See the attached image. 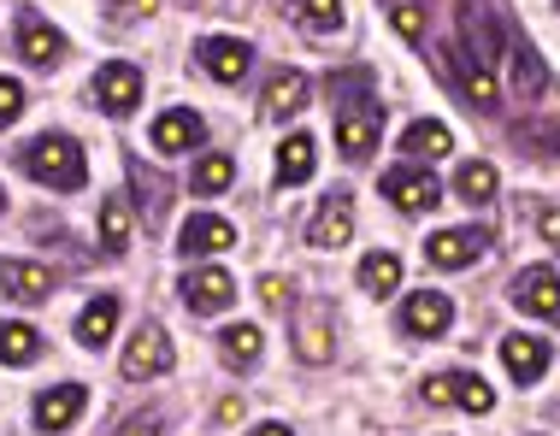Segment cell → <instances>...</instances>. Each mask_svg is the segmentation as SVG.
I'll use <instances>...</instances> for the list:
<instances>
[{
	"mask_svg": "<svg viewBox=\"0 0 560 436\" xmlns=\"http://www.w3.org/2000/svg\"><path fill=\"white\" fill-rule=\"evenodd\" d=\"M24 172L36 177V184L71 195V189H83L89 165H83V148L71 142V137H36V142L24 148Z\"/></svg>",
	"mask_w": 560,
	"mask_h": 436,
	"instance_id": "1",
	"label": "cell"
},
{
	"mask_svg": "<svg viewBox=\"0 0 560 436\" xmlns=\"http://www.w3.org/2000/svg\"><path fill=\"white\" fill-rule=\"evenodd\" d=\"M454 19H460V48L472 54L478 66H490V59L508 48V36H502V24H495L490 0H454Z\"/></svg>",
	"mask_w": 560,
	"mask_h": 436,
	"instance_id": "2",
	"label": "cell"
},
{
	"mask_svg": "<svg viewBox=\"0 0 560 436\" xmlns=\"http://www.w3.org/2000/svg\"><path fill=\"white\" fill-rule=\"evenodd\" d=\"M377 130H384V113H377V101H348L337 113V142H342V160H372L377 148Z\"/></svg>",
	"mask_w": 560,
	"mask_h": 436,
	"instance_id": "3",
	"label": "cell"
},
{
	"mask_svg": "<svg viewBox=\"0 0 560 436\" xmlns=\"http://www.w3.org/2000/svg\"><path fill=\"white\" fill-rule=\"evenodd\" d=\"M172 337H165L160 325H142L130 337V349H125V378L130 384H142V378H165V372H172Z\"/></svg>",
	"mask_w": 560,
	"mask_h": 436,
	"instance_id": "4",
	"label": "cell"
},
{
	"mask_svg": "<svg viewBox=\"0 0 560 436\" xmlns=\"http://www.w3.org/2000/svg\"><path fill=\"white\" fill-rule=\"evenodd\" d=\"M384 195L401 213H431V207L443 201V184H436L431 172H419V165H396V172H384Z\"/></svg>",
	"mask_w": 560,
	"mask_h": 436,
	"instance_id": "5",
	"label": "cell"
},
{
	"mask_svg": "<svg viewBox=\"0 0 560 436\" xmlns=\"http://www.w3.org/2000/svg\"><path fill=\"white\" fill-rule=\"evenodd\" d=\"M0 290H7V301H19V307H42L59 283L48 266H36V260H7L0 254Z\"/></svg>",
	"mask_w": 560,
	"mask_h": 436,
	"instance_id": "6",
	"label": "cell"
},
{
	"mask_svg": "<svg viewBox=\"0 0 560 436\" xmlns=\"http://www.w3.org/2000/svg\"><path fill=\"white\" fill-rule=\"evenodd\" d=\"M95 101L107 107L113 118H130L136 101H142V71L125 66V59H113V66L95 71Z\"/></svg>",
	"mask_w": 560,
	"mask_h": 436,
	"instance_id": "7",
	"label": "cell"
},
{
	"mask_svg": "<svg viewBox=\"0 0 560 436\" xmlns=\"http://www.w3.org/2000/svg\"><path fill=\"white\" fill-rule=\"evenodd\" d=\"M348 236H354V195L337 189V195L319 201V213H313V224H307V243L313 248H342Z\"/></svg>",
	"mask_w": 560,
	"mask_h": 436,
	"instance_id": "8",
	"label": "cell"
},
{
	"mask_svg": "<svg viewBox=\"0 0 560 436\" xmlns=\"http://www.w3.org/2000/svg\"><path fill=\"white\" fill-rule=\"evenodd\" d=\"M83 408H89V389L83 384H54V389H42L36 396V431H71L83 419Z\"/></svg>",
	"mask_w": 560,
	"mask_h": 436,
	"instance_id": "9",
	"label": "cell"
},
{
	"mask_svg": "<svg viewBox=\"0 0 560 436\" xmlns=\"http://www.w3.org/2000/svg\"><path fill=\"white\" fill-rule=\"evenodd\" d=\"M236 243V224L231 219H219V213H195L184 224V236H177V254L184 260H207V254H224Z\"/></svg>",
	"mask_w": 560,
	"mask_h": 436,
	"instance_id": "10",
	"label": "cell"
},
{
	"mask_svg": "<svg viewBox=\"0 0 560 436\" xmlns=\"http://www.w3.org/2000/svg\"><path fill=\"white\" fill-rule=\"evenodd\" d=\"M184 301H189V313H224L236 301V278L219 272V266H195L184 278Z\"/></svg>",
	"mask_w": 560,
	"mask_h": 436,
	"instance_id": "11",
	"label": "cell"
},
{
	"mask_svg": "<svg viewBox=\"0 0 560 436\" xmlns=\"http://www.w3.org/2000/svg\"><path fill=\"white\" fill-rule=\"evenodd\" d=\"M313 101V83L301 78V71H278V78L266 83V101H260V118L266 125H290V118Z\"/></svg>",
	"mask_w": 560,
	"mask_h": 436,
	"instance_id": "12",
	"label": "cell"
},
{
	"mask_svg": "<svg viewBox=\"0 0 560 436\" xmlns=\"http://www.w3.org/2000/svg\"><path fill=\"white\" fill-rule=\"evenodd\" d=\"M19 54H24V66L54 71L59 59H66V36H59L54 24H42L36 12H24V19H19Z\"/></svg>",
	"mask_w": 560,
	"mask_h": 436,
	"instance_id": "13",
	"label": "cell"
},
{
	"mask_svg": "<svg viewBox=\"0 0 560 436\" xmlns=\"http://www.w3.org/2000/svg\"><path fill=\"white\" fill-rule=\"evenodd\" d=\"M195 54H201V66L213 71L219 83H242V78H248V66H254V48L242 36H207Z\"/></svg>",
	"mask_w": 560,
	"mask_h": 436,
	"instance_id": "14",
	"label": "cell"
},
{
	"mask_svg": "<svg viewBox=\"0 0 560 436\" xmlns=\"http://www.w3.org/2000/svg\"><path fill=\"white\" fill-rule=\"evenodd\" d=\"M483 248H490V236H483V231H466V224H460V231H436V236H425V260L443 266V272H454V266H472Z\"/></svg>",
	"mask_w": 560,
	"mask_h": 436,
	"instance_id": "15",
	"label": "cell"
},
{
	"mask_svg": "<svg viewBox=\"0 0 560 436\" xmlns=\"http://www.w3.org/2000/svg\"><path fill=\"white\" fill-rule=\"evenodd\" d=\"M448 325H454L448 295H436V290L407 295V307H401V330H407V337H443Z\"/></svg>",
	"mask_w": 560,
	"mask_h": 436,
	"instance_id": "16",
	"label": "cell"
},
{
	"mask_svg": "<svg viewBox=\"0 0 560 436\" xmlns=\"http://www.w3.org/2000/svg\"><path fill=\"white\" fill-rule=\"evenodd\" d=\"M513 301H520L525 313H537V319H549V313H560V278L549 266H525V272L513 278Z\"/></svg>",
	"mask_w": 560,
	"mask_h": 436,
	"instance_id": "17",
	"label": "cell"
},
{
	"mask_svg": "<svg viewBox=\"0 0 560 436\" xmlns=\"http://www.w3.org/2000/svg\"><path fill=\"white\" fill-rule=\"evenodd\" d=\"M201 137H207V125L189 107H172V113L154 118V148H160V154H189Z\"/></svg>",
	"mask_w": 560,
	"mask_h": 436,
	"instance_id": "18",
	"label": "cell"
},
{
	"mask_svg": "<svg viewBox=\"0 0 560 436\" xmlns=\"http://www.w3.org/2000/svg\"><path fill=\"white\" fill-rule=\"evenodd\" d=\"M313 165H319V142H313L307 130H295V137L278 148V184H283V189L307 184V177H313Z\"/></svg>",
	"mask_w": 560,
	"mask_h": 436,
	"instance_id": "19",
	"label": "cell"
},
{
	"mask_svg": "<svg viewBox=\"0 0 560 436\" xmlns=\"http://www.w3.org/2000/svg\"><path fill=\"white\" fill-rule=\"evenodd\" d=\"M502 360H508V372L520 384H537L542 372H549V342H537V337H508L502 342Z\"/></svg>",
	"mask_w": 560,
	"mask_h": 436,
	"instance_id": "20",
	"label": "cell"
},
{
	"mask_svg": "<svg viewBox=\"0 0 560 436\" xmlns=\"http://www.w3.org/2000/svg\"><path fill=\"white\" fill-rule=\"evenodd\" d=\"M454 66H460V95L472 101L478 113H495V107H502V95H495V83H490V66H478L466 48H454Z\"/></svg>",
	"mask_w": 560,
	"mask_h": 436,
	"instance_id": "21",
	"label": "cell"
},
{
	"mask_svg": "<svg viewBox=\"0 0 560 436\" xmlns=\"http://www.w3.org/2000/svg\"><path fill=\"white\" fill-rule=\"evenodd\" d=\"M219 354H224V366H254V360L266 354V330L260 325H224Z\"/></svg>",
	"mask_w": 560,
	"mask_h": 436,
	"instance_id": "22",
	"label": "cell"
},
{
	"mask_svg": "<svg viewBox=\"0 0 560 436\" xmlns=\"http://www.w3.org/2000/svg\"><path fill=\"white\" fill-rule=\"evenodd\" d=\"M113 325H118V301L113 295H95L83 307V319H78V342H83V349H107Z\"/></svg>",
	"mask_w": 560,
	"mask_h": 436,
	"instance_id": "23",
	"label": "cell"
},
{
	"mask_svg": "<svg viewBox=\"0 0 560 436\" xmlns=\"http://www.w3.org/2000/svg\"><path fill=\"white\" fill-rule=\"evenodd\" d=\"M401 148L413 160H443L448 148H454V137H448V125H436V118H419V125L401 130Z\"/></svg>",
	"mask_w": 560,
	"mask_h": 436,
	"instance_id": "24",
	"label": "cell"
},
{
	"mask_svg": "<svg viewBox=\"0 0 560 436\" xmlns=\"http://www.w3.org/2000/svg\"><path fill=\"white\" fill-rule=\"evenodd\" d=\"M36 354H42V330L36 325H24V319L0 325V360H7V366H30Z\"/></svg>",
	"mask_w": 560,
	"mask_h": 436,
	"instance_id": "25",
	"label": "cell"
},
{
	"mask_svg": "<svg viewBox=\"0 0 560 436\" xmlns=\"http://www.w3.org/2000/svg\"><path fill=\"white\" fill-rule=\"evenodd\" d=\"M231 184H236V160H231V154H207V160H195L189 189L201 195V201H213V195H224Z\"/></svg>",
	"mask_w": 560,
	"mask_h": 436,
	"instance_id": "26",
	"label": "cell"
},
{
	"mask_svg": "<svg viewBox=\"0 0 560 436\" xmlns=\"http://www.w3.org/2000/svg\"><path fill=\"white\" fill-rule=\"evenodd\" d=\"M495 184H502V177H495L490 160H466L460 177H454V195H460V201H472V207H483V201H495Z\"/></svg>",
	"mask_w": 560,
	"mask_h": 436,
	"instance_id": "27",
	"label": "cell"
},
{
	"mask_svg": "<svg viewBox=\"0 0 560 436\" xmlns=\"http://www.w3.org/2000/svg\"><path fill=\"white\" fill-rule=\"evenodd\" d=\"M396 283H401V260L389 248H377L360 260V290L366 295H396Z\"/></svg>",
	"mask_w": 560,
	"mask_h": 436,
	"instance_id": "28",
	"label": "cell"
},
{
	"mask_svg": "<svg viewBox=\"0 0 560 436\" xmlns=\"http://www.w3.org/2000/svg\"><path fill=\"white\" fill-rule=\"evenodd\" d=\"M101 248L107 254L130 248V201L125 195H107V201H101Z\"/></svg>",
	"mask_w": 560,
	"mask_h": 436,
	"instance_id": "29",
	"label": "cell"
},
{
	"mask_svg": "<svg viewBox=\"0 0 560 436\" xmlns=\"http://www.w3.org/2000/svg\"><path fill=\"white\" fill-rule=\"evenodd\" d=\"M513 83H520V95H542L549 89V71H542L537 48H525V42H513Z\"/></svg>",
	"mask_w": 560,
	"mask_h": 436,
	"instance_id": "30",
	"label": "cell"
},
{
	"mask_svg": "<svg viewBox=\"0 0 560 436\" xmlns=\"http://www.w3.org/2000/svg\"><path fill=\"white\" fill-rule=\"evenodd\" d=\"M454 401H460L466 413H490L495 408V389L483 378H466V372H454Z\"/></svg>",
	"mask_w": 560,
	"mask_h": 436,
	"instance_id": "31",
	"label": "cell"
},
{
	"mask_svg": "<svg viewBox=\"0 0 560 436\" xmlns=\"http://www.w3.org/2000/svg\"><path fill=\"white\" fill-rule=\"evenodd\" d=\"M295 19L307 30H337L342 24V0H295Z\"/></svg>",
	"mask_w": 560,
	"mask_h": 436,
	"instance_id": "32",
	"label": "cell"
},
{
	"mask_svg": "<svg viewBox=\"0 0 560 436\" xmlns=\"http://www.w3.org/2000/svg\"><path fill=\"white\" fill-rule=\"evenodd\" d=\"M295 349H301V360H330V337H325V313H313V319L301 325Z\"/></svg>",
	"mask_w": 560,
	"mask_h": 436,
	"instance_id": "33",
	"label": "cell"
},
{
	"mask_svg": "<svg viewBox=\"0 0 560 436\" xmlns=\"http://www.w3.org/2000/svg\"><path fill=\"white\" fill-rule=\"evenodd\" d=\"M389 19H396V30L407 42H425V12H419L413 0H389Z\"/></svg>",
	"mask_w": 560,
	"mask_h": 436,
	"instance_id": "34",
	"label": "cell"
},
{
	"mask_svg": "<svg viewBox=\"0 0 560 436\" xmlns=\"http://www.w3.org/2000/svg\"><path fill=\"white\" fill-rule=\"evenodd\" d=\"M30 107V95H24V83H12V78H0V130L7 125H19Z\"/></svg>",
	"mask_w": 560,
	"mask_h": 436,
	"instance_id": "35",
	"label": "cell"
},
{
	"mask_svg": "<svg viewBox=\"0 0 560 436\" xmlns=\"http://www.w3.org/2000/svg\"><path fill=\"white\" fill-rule=\"evenodd\" d=\"M113 436H165V425H160L154 413H130V419H125V425H118Z\"/></svg>",
	"mask_w": 560,
	"mask_h": 436,
	"instance_id": "36",
	"label": "cell"
},
{
	"mask_svg": "<svg viewBox=\"0 0 560 436\" xmlns=\"http://www.w3.org/2000/svg\"><path fill=\"white\" fill-rule=\"evenodd\" d=\"M419 396H425L431 408H448V401H454V372H443V378H425V389H419Z\"/></svg>",
	"mask_w": 560,
	"mask_h": 436,
	"instance_id": "37",
	"label": "cell"
},
{
	"mask_svg": "<svg viewBox=\"0 0 560 436\" xmlns=\"http://www.w3.org/2000/svg\"><path fill=\"white\" fill-rule=\"evenodd\" d=\"M260 295H266V307H290V290H283V278H260Z\"/></svg>",
	"mask_w": 560,
	"mask_h": 436,
	"instance_id": "38",
	"label": "cell"
},
{
	"mask_svg": "<svg viewBox=\"0 0 560 436\" xmlns=\"http://www.w3.org/2000/svg\"><path fill=\"white\" fill-rule=\"evenodd\" d=\"M537 236H542V243H555V248H560V207H549V213L537 219Z\"/></svg>",
	"mask_w": 560,
	"mask_h": 436,
	"instance_id": "39",
	"label": "cell"
},
{
	"mask_svg": "<svg viewBox=\"0 0 560 436\" xmlns=\"http://www.w3.org/2000/svg\"><path fill=\"white\" fill-rule=\"evenodd\" d=\"M254 436H290V425H260Z\"/></svg>",
	"mask_w": 560,
	"mask_h": 436,
	"instance_id": "40",
	"label": "cell"
},
{
	"mask_svg": "<svg viewBox=\"0 0 560 436\" xmlns=\"http://www.w3.org/2000/svg\"><path fill=\"white\" fill-rule=\"evenodd\" d=\"M0 207H7V189H0Z\"/></svg>",
	"mask_w": 560,
	"mask_h": 436,
	"instance_id": "41",
	"label": "cell"
},
{
	"mask_svg": "<svg viewBox=\"0 0 560 436\" xmlns=\"http://www.w3.org/2000/svg\"><path fill=\"white\" fill-rule=\"evenodd\" d=\"M555 319H560V313H555Z\"/></svg>",
	"mask_w": 560,
	"mask_h": 436,
	"instance_id": "42",
	"label": "cell"
}]
</instances>
